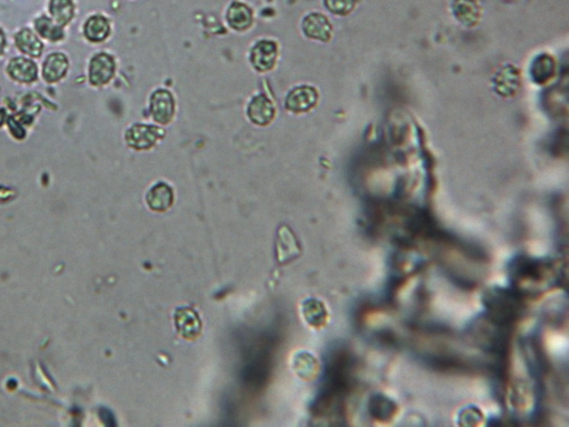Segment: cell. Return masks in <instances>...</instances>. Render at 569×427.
Returning <instances> with one entry per match:
<instances>
[{
  "label": "cell",
  "instance_id": "18",
  "mask_svg": "<svg viewBox=\"0 0 569 427\" xmlns=\"http://www.w3.org/2000/svg\"><path fill=\"white\" fill-rule=\"evenodd\" d=\"M15 39H16L17 47L20 48L21 51L32 57L40 56L43 44L32 31L24 29L16 34Z\"/></svg>",
  "mask_w": 569,
  "mask_h": 427
},
{
  "label": "cell",
  "instance_id": "16",
  "mask_svg": "<svg viewBox=\"0 0 569 427\" xmlns=\"http://www.w3.org/2000/svg\"><path fill=\"white\" fill-rule=\"evenodd\" d=\"M110 23L104 16L96 15L88 20L84 27L86 37L93 43H100L105 41L110 34Z\"/></svg>",
  "mask_w": 569,
  "mask_h": 427
},
{
  "label": "cell",
  "instance_id": "19",
  "mask_svg": "<svg viewBox=\"0 0 569 427\" xmlns=\"http://www.w3.org/2000/svg\"><path fill=\"white\" fill-rule=\"evenodd\" d=\"M49 8L54 20L60 25H65L73 17L74 5L72 0H51Z\"/></svg>",
  "mask_w": 569,
  "mask_h": 427
},
{
  "label": "cell",
  "instance_id": "14",
  "mask_svg": "<svg viewBox=\"0 0 569 427\" xmlns=\"http://www.w3.org/2000/svg\"><path fill=\"white\" fill-rule=\"evenodd\" d=\"M227 20L229 22L230 27L236 30H245L250 27L253 21V15L250 8L240 3H233L228 10Z\"/></svg>",
  "mask_w": 569,
  "mask_h": 427
},
{
  "label": "cell",
  "instance_id": "10",
  "mask_svg": "<svg viewBox=\"0 0 569 427\" xmlns=\"http://www.w3.org/2000/svg\"><path fill=\"white\" fill-rule=\"evenodd\" d=\"M276 57V45L271 41H260L252 51V63L257 70L264 72L272 69Z\"/></svg>",
  "mask_w": 569,
  "mask_h": 427
},
{
  "label": "cell",
  "instance_id": "3",
  "mask_svg": "<svg viewBox=\"0 0 569 427\" xmlns=\"http://www.w3.org/2000/svg\"><path fill=\"white\" fill-rule=\"evenodd\" d=\"M174 324L178 333L186 340H195L202 332V321L196 311L190 308H180L176 311Z\"/></svg>",
  "mask_w": 569,
  "mask_h": 427
},
{
  "label": "cell",
  "instance_id": "2",
  "mask_svg": "<svg viewBox=\"0 0 569 427\" xmlns=\"http://www.w3.org/2000/svg\"><path fill=\"white\" fill-rule=\"evenodd\" d=\"M489 319L502 325L511 324L520 317L523 304L520 293L506 290H491L484 297Z\"/></svg>",
  "mask_w": 569,
  "mask_h": 427
},
{
  "label": "cell",
  "instance_id": "15",
  "mask_svg": "<svg viewBox=\"0 0 569 427\" xmlns=\"http://www.w3.org/2000/svg\"><path fill=\"white\" fill-rule=\"evenodd\" d=\"M67 57L63 54H51L44 65V78L48 82H55L62 79L67 71Z\"/></svg>",
  "mask_w": 569,
  "mask_h": 427
},
{
  "label": "cell",
  "instance_id": "9",
  "mask_svg": "<svg viewBox=\"0 0 569 427\" xmlns=\"http://www.w3.org/2000/svg\"><path fill=\"white\" fill-rule=\"evenodd\" d=\"M174 190L169 185L164 184V183H159L150 188L146 196L148 207L156 212L169 210L174 204Z\"/></svg>",
  "mask_w": 569,
  "mask_h": 427
},
{
  "label": "cell",
  "instance_id": "7",
  "mask_svg": "<svg viewBox=\"0 0 569 427\" xmlns=\"http://www.w3.org/2000/svg\"><path fill=\"white\" fill-rule=\"evenodd\" d=\"M318 102V91L313 87H297L292 91L286 100V106L293 112H305L312 108Z\"/></svg>",
  "mask_w": 569,
  "mask_h": 427
},
{
  "label": "cell",
  "instance_id": "24",
  "mask_svg": "<svg viewBox=\"0 0 569 427\" xmlns=\"http://www.w3.org/2000/svg\"><path fill=\"white\" fill-rule=\"evenodd\" d=\"M3 47H5V37H3V31L0 30V55L3 54Z\"/></svg>",
  "mask_w": 569,
  "mask_h": 427
},
{
  "label": "cell",
  "instance_id": "12",
  "mask_svg": "<svg viewBox=\"0 0 569 427\" xmlns=\"http://www.w3.org/2000/svg\"><path fill=\"white\" fill-rule=\"evenodd\" d=\"M8 73L14 80L20 82H32L37 79V65L32 60H27L23 57L14 58L8 65Z\"/></svg>",
  "mask_w": 569,
  "mask_h": 427
},
{
  "label": "cell",
  "instance_id": "8",
  "mask_svg": "<svg viewBox=\"0 0 569 427\" xmlns=\"http://www.w3.org/2000/svg\"><path fill=\"white\" fill-rule=\"evenodd\" d=\"M303 31L304 34L311 39L323 41V43L329 41L332 37V25L328 19L323 16V14L314 13L305 17L303 22Z\"/></svg>",
  "mask_w": 569,
  "mask_h": 427
},
{
  "label": "cell",
  "instance_id": "11",
  "mask_svg": "<svg viewBox=\"0 0 569 427\" xmlns=\"http://www.w3.org/2000/svg\"><path fill=\"white\" fill-rule=\"evenodd\" d=\"M247 113L252 122L259 126H266L272 120L275 108L272 103L266 96L261 95L252 100Z\"/></svg>",
  "mask_w": 569,
  "mask_h": 427
},
{
  "label": "cell",
  "instance_id": "17",
  "mask_svg": "<svg viewBox=\"0 0 569 427\" xmlns=\"http://www.w3.org/2000/svg\"><path fill=\"white\" fill-rule=\"evenodd\" d=\"M280 231L283 233V236L280 234L279 240L281 243L279 244H283L286 246L278 247V260L280 264H287L293 260L294 257H299L300 247L293 234L288 229L283 228V229H280Z\"/></svg>",
  "mask_w": 569,
  "mask_h": 427
},
{
  "label": "cell",
  "instance_id": "5",
  "mask_svg": "<svg viewBox=\"0 0 569 427\" xmlns=\"http://www.w3.org/2000/svg\"><path fill=\"white\" fill-rule=\"evenodd\" d=\"M150 112L157 124H169L174 113L172 95L167 91H157L150 100Z\"/></svg>",
  "mask_w": 569,
  "mask_h": 427
},
{
  "label": "cell",
  "instance_id": "23",
  "mask_svg": "<svg viewBox=\"0 0 569 427\" xmlns=\"http://www.w3.org/2000/svg\"><path fill=\"white\" fill-rule=\"evenodd\" d=\"M325 3L332 13L347 15L356 7V0H325Z\"/></svg>",
  "mask_w": 569,
  "mask_h": 427
},
{
  "label": "cell",
  "instance_id": "4",
  "mask_svg": "<svg viewBox=\"0 0 569 427\" xmlns=\"http://www.w3.org/2000/svg\"><path fill=\"white\" fill-rule=\"evenodd\" d=\"M163 136V131L159 128L136 124L127 132V141L136 150H146L153 146L159 138Z\"/></svg>",
  "mask_w": 569,
  "mask_h": 427
},
{
  "label": "cell",
  "instance_id": "1",
  "mask_svg": "<svg viewBox=\"0 0 569 427\" xmlns=\"http://www.w3.org/2000/svg\"><path fill=\"white\" fill-rule=\"evenodd\" d=\"M555 274L553 264L544 259L518 257L510 264V277L516 285V292L537 293L541 286H549L550 279Z\"/></svg>",
  "mask_w": 569,
  "mask_h": 427
},
{
  "label": "cell",
  "instance_id": "21",
  "mask_svg": "<svg viewBox=\"0 0 569 427\" xmlns=\"http://www.w3.org/2000/svg\"><path fill=\"white\" fill-rule=\"evenodd\" d=\"M36 29L41 37L50 41H58L63 39V30L60 25L54 23L48 17L43 16L36 21Z\"/></svg>",
  "mask_w": 569,
  "mask_h": 427
},
{
  "label": "cell",
  "instance_id": "13",
  "mask_svg": "<svg viewBox=\"0 0 569 427\" xmlns=\"http://www.w3.org/2000/svg\"><path fill=\"white\" fill-rule=\"evenodd\" d=\"M453 10L460 23L473 27L480 19V8L475 0H454Z\"/></svg>",
  "mask_w": 569,
  "mask_h": 427
},
{
  "label": "cell",
  "instance_id": "22",
  "mask_svg": "<svg viewBox=\"0 0 569 427\" xmlns=\"http://www.w3.org/2000/svg\"><path fill=\"white\" fill-rule=\"evenodd\" d=\"M520 77L515 78L511 80H507V70L503 69L500 71L498 77L494 79V88L498 91V94L502 95V96H511V95L516 93L517 89L520 88Z\"/></svg>",
  "mask_w": 569,
  "mask_h": 427
},
{
  "label": "cell",
  "instance_id": "6",
  "mask_svg": "<svg viewBox=\"0 0 569 427\" xmlns=\"http://www.w3.org/2000/svg\"><path fill=\"white\" fill-rule=\"evenodd\" d=\"M115 64L110 55L98 54L90 63V82L95 86H102L112 79Z\"/></svg>",
  "mask_w": 569,
  "mask_h": 427
},
{
  "label": "cell",
  "instance_id": "20",
  "mask_svg": "<svg viewBox=\"0 0 569 427\" xmlns=\"http://www.w3.org/2000/svg\"><path fill=\"white\" fill-rule=\"evenodd\" d=\"M370 404V413L380 421H386L388 418L393 417L396 411L393 402L382 395L373 397Z\"/></svg>",
  "mask_w": 569,
  "mask_h": 427
}]
</instances>
